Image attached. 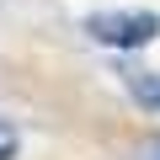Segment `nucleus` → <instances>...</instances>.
Instances as JSON below:
<instances>
[{
  "label": "nucleus",
  "mask_w": 160,
  "mask_h": 160,
  "mask_svg": "<svg viewBox=\"0 0 160 160\" xmlns=\"http://www.w3.org/2000/svg\"><path fill=\"white\" fill-rule=\"evenodd\" d=\"M16 155V133H11V123H0V160H11Z\"/></svg>",
  "instance_id": "3"
},
{
  "label": "nucleus",
  "mask_w": 160,
  "mask_h": 160,
  "mask_svg": "<svg viewBox=\"0 0 160 160\" xmlns=\"http://www.w3.org/2000/svg\"><path fill=\"white\" fill-rule=\"evenodd\" d=\"M128 86H133V96H139V102H149V107H160V75H133Z\"/></svg>",
  "instance_id": "2"
},
{
  "label": "nucleus",
  "mask_w": 160,
  "mask_h": 160,
  "mask_svg": "<svg viewBox=\"0 0 160 160\" xmlns=\"http://www.w3.org/2000/svg\"><path fill=\"white\" fill-rule=\"evenodd\" d=\"M86 32L107 48H144V43H155L160 16L155 11H96V16H86Z\"/></svg>",
  "instance_id": "1"
}]
</instances>
